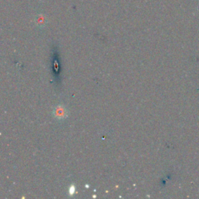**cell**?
<instances>
[{"label": "cell", "instance_id": "obj_1", "mask_svg": "<svg viewBox=\"0 0 199 199\" xmlns=\"http://www.w3.org/2000/svg\"><path fill=\"white\" fill-rule=\"evenodd\" d=\"M54 114L56 117L59 119L64 118L66 116V111L65 108L62 106H59L57 108H55L54 111Z\"/></svg>", "mask_w": 199, "mask_h": 199}, {"label": "cell", "instance_id": "obj_2", "mask_svg": "<svg viewBox=\"0 0 199 199\" xmlns=\"http://www.w3.org/2000/svg\"><path fill=\"white\" fill-rule=\"evenodd\" d=\"M74 191H75L74 187H73V188L70 189V192H71V194H73V192H74Z\"/></svg>", "mask_w": 199, "mask_h": 199}]
</instances>
